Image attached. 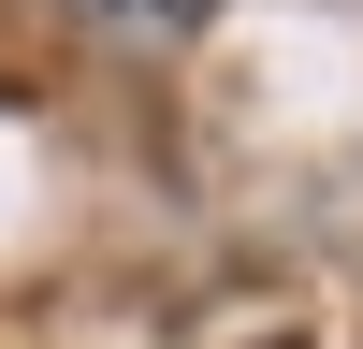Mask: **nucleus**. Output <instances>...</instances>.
<instances>
[{
  "label": "nucleus",
  "mask_w": 363,
  "mask_h": 349,
  "mask_svg": "<svg viewBox=\"0 0 363 349\" xmlns=\"http://www.w3.org/2000/svg\"><path fill=\"white\" fill-rule=\"evenodd\" d=\"M102 15H131V29H174V15H203V0H102Z\"/></svg>",
  "instance_id": "obj_1"
}]
</instances>
